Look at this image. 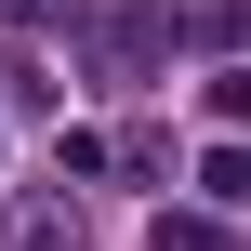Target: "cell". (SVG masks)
<instances>
[{"mask_svg": "<svg viewBox=\"0 0 251 251\" xmlns=\"http://www.w3.org/2000/svg\"><path fill=\"white\" fill-rule=\"evenodd\" d=\"M146 251H225V225H212V212H159V225H146Z\"/></svg>", "mask_w": 251, "mask_h": 251, "instance_id": "cell-2", "label": "cell"}, {"mask_svg": "<svg viewBox=\"0 0 251 251\" xmlns=\"http://www.w3.org/2000/svg\"><path fill=\"white\" fill-rule=\"evenodd\" d=\"M0 13H40V0H0Z\"/></svg>", "mask_w": 251, "mask_h": 251, "instance_id": "cell-4", "label": "cell"}, {"mask_svg": "<svg viewBox=\"0 0 251 251\" xmlns=\"http://www.w3.org/2000/svg\"><path fill=\"white\" fill-rule=\"evenodd\" d=\"M199 199L238 212V199H251V146H212V159H199Z\"/></svg>", "mask_w": 251, "mask_h": 251, "instance_id": "cell-1", "label": "cell"}, {"mask_svg": "<svg viewBox=\"0 0 251 251\" xmlns=\"http://www.w3.org/2000/svg\"><path fill=\"white\" fill-rule=\"evenodd\" d=\"M212 119H225V132H251V66H225V79H212Z\"/></svg>", "mask_w": 251, "mask_h": 251, "instance_id": "cell-3", "label": "cell"}]
</instances>
